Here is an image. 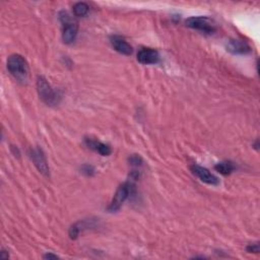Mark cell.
I'll return each mask as SVG.
<instances>
[{"instance_id": "12", "label": "cell", "mask_w": 260, "mask_h": 260, "mask_svg": "<svg viewBox=\"0 0 260 260\" xmlns=\"http://www.w3.org/2000/svg\"><path fill=\"white\" fill-rule=\"evenodd\" d=\"M215 169L223 175H230L236 170V166L231 161H225L217 164L215 166Z\"/></svg>"}, {"instance_id": "14", "label": "cell", "mask_w": 260, "mask_h": 260, "mask_svg": "<svg viewBox=\"0 0 260 260\" xmlns=\"http://www.w3.org/2000/svg\"><path fill=\"white\" fill-rule=\"evenodd\" d=\"M129 163H130V165H132L134 167H141L143 165L144 161H143V159H142L141 156H139V155H133V156H131L129 158Z\"/></svg>"}, {"instance_id": "15", "label": "cell", "mask_w": 260, "mask_h": 260, "mask_svg": "<svg viewBox=\"0 0 260 260\" xmlns=\"http://www.w3.org/2000/svg\"><path fill=\"white\" fill-rule=\"evenodd\" d=\"M82 172L84 174H86L87 176H93L95 174V169L93 166H89V165H85L82 168Z\"/></svg>"}, {"instance_id": "8", "label": "cell", "mask_w": 260, "mask_h": 260, "mask_svg": "<svg viewBox=\"0 0 260 260\" xmlns=\"http://www.w3.org/2000/svg\"><path fill=\"white\" fill-rule=\"evenodd\" d=\"M139 62L144 65L157 64L160 61V54L157 50L151 48H143L137 53Z\"/></svg>"}, {"instance_id": "6", "label": "cell", "mask_w": 260, "mask_h": 260, "mask_svg": "<svg viewBox=\"0 0 260 260\" xmlns=\"http://www.w3.org/2000/svg\"><path fill=\"white\" fill-rule=\"evenodd\" d=\"M29 157L32 159L33 163L37 167V169L39 170L40 173H42L44 176H49L50 175V170L49 166L47 164V160L44 155V152L41 148L37 147L34 149H30L29 151Z\"/></svg>"}, {"instance_id": "2", "label": "cell", "mask_w": 260, "mask_h": 260, "mask_svg": "<svg viewBox=\"0 0 260 260\" xmlns=\"http://www.w3.org/2000/svg\"><path fill=\"white\" fill-rule=\"evenodd\" d=\"M37 90L41 100L48 106H55L59 102V95L50 86L44 76H39L37 80Z\"/></svg>"}, {"instance_id": "13", "label": "cell", "mask_w": 260, "mask_h": 260, "mask_svg": "<svg viewBox=\"0 0 260 260\" xmlns=\"http://www.w3.org/2000/svg\"><path fill=\"white\" fill-rule=\"evenodd\" d=\"M88 5L85 2H79V3H76L74 6H73V13L75 17H85V15L87 14L88 12Z\"/></svg>"}, {"instance_id": "3", "label": "cell", "mask_w": 260, "mask_h": 260, "mask_svg": "<svg viewBox=\"0 0 260 260\" xmlns=\"http://www.w3.org/2000/svg\"><path fill=\"white\" fill-rule=\"evenodd\" d=\"M135 190V185H134V182L128 180L127 182L123 183V184L120 185L113 197V200L108 207L109 211L114 212L120 209V207L122 206L126 201L127 198L134 193Z\"/></svg>"}, {"instance_id": "17", "label": "cell", "mask_w": 260, "mask_h": 260, "mask_svg": "<svg viewBox=\"0 0 260 260\" xmlns=\"http://www.w3.org/2000/svg\"><path fill=\"white\" fill-rule=\"evenodd\" d=\"M44 258H46V259H57L58 256H57V255H54V254H52V253H47V254H46V255L44 256Z\"/></svg>"}, {"instance_id": "16", "label": "cell", "mask_w": 260, "mask_h": 260, "mask_svg": "<svg viewBox=\"0 0 260 260\" xmlns=\"http://www.w3.org/2000/svg\"><path fill=\"white\" fill-rule=\"evenodd\" d=\"M247 251L249 253H258L259 252V245L258 243H253L247 247Z\"/></svg>"}, {"instance_id": "11", "label": "cell", "mask_w": 260, "mask_h": 260, "mask_svg": "<svg viewBox=\"0 0 260 260\" xmlns=\"http://www.w3.org/2000/svg\"><path fill=\"white\" fill-rule=\"evenodd\" d=\"M86 144L88 148L98 151L102 156H110L112 152V148L110 147V145L103 144L97 140L89 139V137L88 139H86Z\"/></svg>"}, {"instance_id": "10", "label": "cell", "mask_w": 260, "mask_h": 260, "mask_svg": "<svg viewBox=\"0 0 260 260\" xmlns=\"http://www.w3.org/2000/svg\"><path fill=\"white\" fill-rule=\"evenodd\" d=\"M110 42H111L112 47L117 52H119L120 54L127 55V56L132 54V52H133L132 46L122 37H120V36H112L110 38Z\"/></svg>"}, {"instance_id": "4", "label": "cell", "mask_w": 260, "mask_h": 260, "mask_svg": "<svg viewBox=\"0 0 260 260\" xmlns=\"http://www.w3.org/2000/svg\"><path fill=\"white\" fill-rule=\"evenodd\" d=\"M61 23H62V39L65 44H72L76 37H78L79 32V27L78 24L72 22L70 15L65 12L61 11L60 17H59Z\"/></svg>"}, {"instance_id": "9", "label": "cell", "mask_w": 260, "mask_h": 260, "mask_svg": "<svg viewBox=\"0 0 260 260\" xmlns=\"http://www.w3.org/2000/svg\"><path fill=\"white\" fill-rule=\"evenodd\" d=\"M227 50L234 55H246L251 52L250 46L241 40H230L227 43Z\"/></svg>"}, {"instance_id": "5", "label": "cell", "mask_w": 260, "mask_h": 260, "mask_svg": "<svg viewBox=\"0 0 260 260\" xmlns=\"http://www.w3.org/2000/svg\"><path fill=\"white\" fill-rule=\"evenodd\" d=\"M185 24L188 28L201 30V32L208 35L213 34L217 29L215 23L206 17H192L187 19Z\"/></svg>"}, {"instance_id": "7", "label": "cell", "mask_w": 260, "mask_h": 260, "mask_svg": "<svg viewBox=\"0 0 260 260\" xmlns=\"http://www.w3.org/2000/svg\"><path fill=\"white\" fill-rule=\"evenodd\" d=\"M190 170L193 175H195L197 178H200L201 181L206 183L208 185L217 186L220 184V180L218 179L217 176L211 174L206 168H203L202 166L198 165H192L190 167Z\"/></svg>"}, {"instance_id": "1", "label": "cell", "mask_w": 260, "mask_h": 260, "mask_svg": "<svg viewBox=\"0 0 260 260\" xmlns=\"http://www.w3.org/2000/svg\"><path fill=\"white\" fill-rule=\"evenodd\" d=\"M7 69L14 79L25 82L29 75V64L20 54H12L7 60Z\"/></svg>"}]
</instances>
